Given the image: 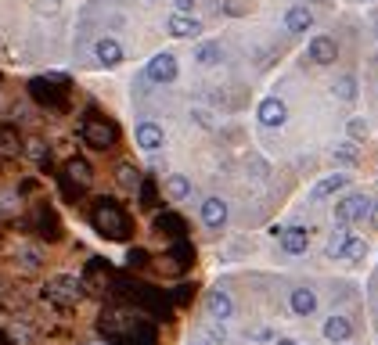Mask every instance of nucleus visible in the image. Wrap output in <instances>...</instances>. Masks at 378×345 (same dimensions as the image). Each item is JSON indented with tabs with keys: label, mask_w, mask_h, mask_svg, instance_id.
Returning a JSON list of instances; mask_svg holds the SVG:
<instances>
[{
	"label": "nucleus",
	"mask_w": 378,
	"mask_h": 345,
	"mask_svg": "<svg viewBox=\"0 0 378 345\" xmlns=\"http://www.w3.org/2000/svg\"><path fill=\"white\" fill-rule=\"evenodd\" d=\"M346 187H350V177H346V172H332V177H324L317 187H313V201H321V198H328L332 191H346Z\"/></svg>",
	"instance_id": "a211bd4d"
},
{
	"label": "nucleus",
	"mask_w": 378,
	"mask_h": 345,
	"mask_svg": "<svg viewBox=\"0 0 378 345\" xmlns=\"http://www.w3.org/2000/svg\"><path fill=\"white\" fill-rule=\"evenodd\" d=\"M195 263V248L187 245V238H180L177 245L169 248V266L173 270H184V266H191Z\"/></svg>",
	"instance_id": "aec40b11"
},
{
	"label": "nucleus",
	"mask_w": 378,
	"mask_h": 345,
	"mask_svg": "<svg viewBox=\"0 0 378 345\" xmlns=\"http://www.w3.org/2000/svg\"><path fill=\"white\" fill-rule=\"evenodd\" d=\"M65 180H72L80 191H87V187L94 183V169H90V162L87 159H69L65 162V172H61Z\"/></svg>",
	"instance_id": "4468645a"
},
{
	"label": "nucleus",
	"mask_w": 378,
	"mask_h": 345,
	"mask_svg": "<svg viewBox=\"0 0 378 345\" xmlns=\"http://www.w3.org/2000/svg\"><path fill=\"white\" fill-rule=\"evenodd\" d=\"M166 29H169V36H177V40H191V36H198L202 33V22L195 19V14H173V19L166 22Z\"/></svg>",
	"instance_id": "9b49d317"
},
{
	"label": "nucleus",
	"mask_w": 378,
	"mask_h": 345,
	"mask_svg": "<svg viewBox=\"0 0 378 345\" xmlns=\"http://www.w3.org/2000/svg\"><path fill=\"white\" fill-rule=\"evenodd\" d=\"M29 93L47 104V108H65L69 104V83H65V76H36L33 83H29Z\"/></svg>",
	"instance_id": "7ed1b4c3"
},
{
	"label": "nucleus",
	"mask_w": 378,
	"mask_h": 345,
	"mask_svg": "<svg viewBox=\"0 0 378 345\" xmlns=\"http://www.w3.org/2000/svg\"><path fill=\"white\" fill-rule=\"evenodd\" d=\"M166 198H169V201H184V198H191V180L180 177V172L166 177Z\"/></svg>",
	"instance_id": "412c9836"
},
{
	"label": "nucleus",
	"mask_w": 378,
	"mask_h": 345,
	"mask_svg": "<svg viewBox=\"0 0 378 345\" xmlns=\"http://www.w3.org/2000/svg\"><path fill=\"white\" fill-rule=\"evenodd\" d=\"M0 151L4 155H19L22 151V140L14 133V126H0Z\"/></svg>",
	"instance_id": "a878e982"
},
{
	"label": "nucleus",
	"mask_w": 378,
	"mask_h": 345,
	"mask_svg": "<svg viewBox=\"0 0 378 345\" xmlns=\"http://www.w3.org/2000/svg\"><path fill=\"white\" fill-rule=\"evenodd\" d=\"M245 11H249L245 0H231V4H227V14H245Z\"/></svg>",
	"instance_id": "e433bc0d"
},
{
	"label": "nucleus",
	"mask_w": 378,
	"mask_h": 345,
	"mask_svg": "<svg viewBox=\"0 0 378 345\" xmlns=\"http://www.w3.org/2000/svg\"><path fill=\"white\" fill-rule=\"evenodd\" d=\"M310 25H313V11L306 4L288 8V14H285V29H288V33H306Z\"/></svg>",
	"instance_id": "f3484780"
},
{
	"label": "nucleus",
	"mask_w": 378,
	"mask_h": 345,
	"mask_svg": "<svg viewBox=\"0 0 378 345\" xmlns=\"http://www.w3.org/2000/svg\"><path fill=\"white\" fill-rule=\"evenodd\" d=\"M137 137V148H145V151H162L166 148V130L159 126V122H140V126L134 130Z\"/></svg>",
	"instance_id": "6e6552de"
},
{
	"label": "nucleus",
	"mask_w": 378,
	"mask_h": 345,
	"mask_svg": "<svg viewBox=\"0 0 378 345\" xmlns=\"http://www.w3.org/2000/svg\"><path fill=\"white\" fill-rule=\"evenodd\" d=\"M145 76L151 83H173L177 80V58H173L169 51H162V54H155L151 61H148V69H145Z\"/></svg>",
	"instance_id": "423d86ee"
},
{
	"label": "nucleus",
	"mask_w": 378,
	"mask_h": 345,
	"mask_svg": "<svg viewBox=\"0 0 378 345\" xmlns=\"http://www.w3.org/2000/svg\"><path fill=\"white\" fill-rule=\"evenodd\" d=\"M252 338H256V342H271L274 335H271V331H266V327H260V331H252Z\"/></svg>",
	"instance_id": "4c0bfd02"
},
{
	"label": "nucleus",
	"mask_w": 378,
	"mask_h": 345,
	"mask_svg": "<svg viewBox=\"0 0 378 345\" xmlns=\"http://www.w3.org/2000/svg\"><path fill=\"white\" fill-rule=\"evenodd\" d=\"M209 313L216 320H227V317H234V299L227 291H220V288H213L209 291Z\"/></svg>",
	"instance_id": "6ab92c4d"
},
{
	"label": "nucleus",
	"mask_w": 378,
	"mask_h": 345,
	"mask_svg": "<svg viewBox=\"0 0 378 345\" xmlns=\"http://www.w3.org/2000/svg\"><path fill=\"white\" fill-rule=\"evenodd\" d=\"M116 180H119V187L134 191V187L140 183V169H137L134 162H119V166H116Z\"/></svg>",
	"instance_id": "b1692460"
},
{
	"label": "nucleus",
	"mask_w": 378,
	"mask_h": 345,
	"mask_svg": "<svg viewBox=\"0 0 378 345\" xmlns=\"http://www.w3.org/2000/svg\"><path fill=\"white\" fill-rule=\"evenodd\" d=\"M324 338L332 342V345L350 342V338H353V324H350V317H342V313H332V317L324 320Z\"/></svg>",
	"instance_id": "ddd939ff"
},
{
	"label": "nucleus",
	"mask_w": 378,
	"mask_h": 345,
	"mask_svg": "<svg viewBox=\"0 0 378 345\" xmlns=\"http://www.w3.org/2000/svg\"><path fill=\"white\" fill-rule=\"evenodd\" d=\"M206 338H209L213 345H224V342H227V331H224V327H206Z\"/></svg>",
	"instance_id": "f704fd0d"
},
{
	"label": "nucleus",
	"mask_w": 378,
	"mask_h": 345,
	"mask_svg": "<svg viewBox=\"0 0 378 345\" xmlns=\"http://www.w3.org/2000/svg\"><path fill=\"white\" fill-rule=\"evenodd\" d=\"M137 187H140V205H145V209H155V205H159V194H155V180H140Z\"/></svg>",
	"instance_id": "c85d7f7f"
},
{
	"label": "nucleus",
	"mask_w": 378,
	"mask_h": 345,
	"mask_svg": "<svg viewBox=\"0 0 378 345\" xmlns=\"http://www.w3.org/2000/svg\"><path fill=\"white\" fill-rule=\"evenodd\" d=\"M335 159L346 162V166H353V162L360 159V151H357V144H350V140H346V144H335Z\"/></svg>",
	"instance_id": "7c9ffc66"
},
{
	"label": "nucleus",
	"mask_w": 378,
	"mask_h": 345,
	"mask_svg": "<svg viewBox=\"0 0 378 345\" xmlns=\"http://www.w3.org/2000/svg\"><path fill=\"white\" fill-rule=\"evenodd\" d=\"M375 61H378V58H375Z\"/></svg>",
	"instance_id": "c03bdc74"
},
{
	"label": "nucleus",
	"mask_w": 378,
	"mask_h": 345,
	"mask_svg": "<svg viewBox=\"0 0 378 345\" xmlns=\"http://www.w3.org/2000/svg\"><path fill=\"white\" fill-rule=\"evenodd\" d=\"M80 137L87 140L94 151H108L116 144V126H112V122H105L101 115H87L83 126H80Z\"/></svg>",
	"instance_id": "20e7f679"
},
{
	"label": "nucleus",
	"mask_w": 378,
	"mask_h": 345,
	"mask_svg": "<svg viewBox=\"0 0 378 345\" xmlns=\"http://www.w3.org/2000/svg\"><path fill=\"white\" fill-rule=\"evenodd\" d=\"M368 219H371V227L378 230V201H371V212H368Z\"/></svg>",
	"instance_id": "58836bf2"
},
{
	"label": "nucleus",
	"mask_w": 378,
	"mask_h": 345,
	"mask_svg": "<svg viewBox=\"0 0 378 345\" xmlns=\"http://www.w3.org/2000/svg\"><path fill=\"white\" fill-rule=\"evenodd\" d=\"M375 36H378V25H375Z\"/></svg>",
	"instance_id": "37998d69"
},
{
	"label": "nucleus",
	"mask_w": 378,
	"mask_h": 345,
	"mask_svg": "<svg viewBox=\"0 0 378 345\" xmlns=\"http://www.w3.org/2000/svg\"><path fill=\"white\" fill-rule=\"evenodd\" d=\"M29 155H33V159L47 169V159H51V148L43 144V140H29Z\"/></svg>",
	"instance_id": "2f4dec72"
},
{
	"label": "nucleus",
	"mask_w": 378,
	"mask_h": 345,
	"mask_svg": "<svg viewBox=\"0 0 378 345\" xmlns=\"http://www.w3.org/2000/svg\"><path fill=\"white\" fill-rule=\"evenodd\" d=\"M335 98H342V101H353L357 98V80L353 76H342V80H335Z\"/></svg>",
	"instance_id": "cd10ccee"
},
{
	"label": "nucleus",
	"mask_w": 378,
	"mask_h": 345,
	"mask_svg": "<svg viewBox=\"0 0 378 345\" xmlns=\"http://www.w3.org/2000/svg\"><path fill=\"white\" fill-rule=\"evenodd\" d=\"M198 216H202V223H206L209 230H220V227L227 223V201L220 198V194H213V198H206V201H202Z\"/></svg>",
	"instance_id": "1a4fd4ad"
},
{
	"label": "nucleus",
	"mask_w": 378,
	"mask_h": 345,
	"mask_svg": "<svg viewBox=\"0 0 378 345\" xmlns=\"http://www.w3.org/2000/svg\"><path fill=\"white\" fill-rule=\"evenodd\" d=\"M19 259H22V266H25V270H36V266H40L36 248H22V252H19Z\"/></svg>",
	"instance_id": "473e14b6"
},
{
	"label": "nucleus",
	"mask_w": 378,
	"mask_h": 345,
	"mask_svg": "<svg viewBox=\"0 0 378 345\" xmlns=\"http://www.w3.org/2000/svg\"><path fill=\"white\" fill-rule=\"evenodd\" d=\"M195 61L198 65H220L224 61V51H220V43H213V40H206V43H198V51H195Z\"/></svg>",
	"instance_id": "4be33fe9"
},
{
	"label": "nucleus",
	"mask_w": 378,
	"mask_h": 345,
	"mask_svg": "<svg viewBox=\"0 0 378 345\" xmlns=\"http://www.w3.org/2000/svg\"><path fill=\"white\" fill-rule=\"evenodd\" d=\"M371 212V198L368 194H346L335 205V227H350L357 219H368Z\"/></svg>",
	"instance_id": "39448f33"
},
{
	"label": "nucleus",
	"mask_w": 378,
	"mask_h": 345,
	"mask_svg": "<svg viewBox=\"0 0 378 345\" xmlns=\"http://www.w3.org/2000/svg\"><path fill=\"white\" fill-rule=\"evenodd\" d=\"M288 306H292L295 317H313V313H317V295H313L310 288H292Z\"/></svg>",
	"instance_id": "dca6fc26"
},
{
	"label": "nucleus",
	"mask_w": 378,
	"mask_h": 345,
	"mask_svg": "<svg viewBox=\"0 0 378 345\" xmlns=\"http://www.w3.org/2000/svg\"><path fill=\"white\" fill-rule=\"evenodd\" d=\"M277 238H281V252H288V256H303L310 245V234L303 227H285Z\"/></svg>",
	"instance_id": "f8f14e48"
},
{
	"label": "nucleus",
	"mask_w": 378,
	"mask_h": 345,
	"mask_svg": "<svg viewBox=\"0 0 378 345\" xmlns=\"http://www.w3.org/2000/svg\"><path fill=\"white\" fill-rule=\"evenodd\" d=\"M364 256H368V241H360V238H350V241H346V248H342V256H339V259L353 266V263H360Z\"/></svg>",
	"instance_id": "393cba45"
},
{
	"label": "nucleus",
	"mask_w": 378,
	"mask_h": 345,
	"mask_svg": "<svg viewBox=\"0 0 378 345\" xmlns=\"http://www.w3.org/2000/svg\"><path fill=\"white\" fill-rule=\"evenodd\" d=\"M335 58H339V47L332 36H313L310 40V61L313 65H335Z\"/></svg>",
	"instance_id": "9d476101"
},
{
	"label": "nucleus",
	"mask_w": 378,
	"mask_h": 345,
	"mask_svg": "<svg viewBox=\"0 0 378 345\" xmlns=\"http://www.w3.org/2000/svg\"><path fill=\"white\" fill-rule=\"evenodd\" d=\"M90 223L98 227V234H105L108 241H126V238H130V230H134V223L126 219V212L116 205V201H98Z\"/></svg>",
	"instance_id": "f257e3e1"
},
{
	"label": "nucleus",
	"mask_w": 378,
	"mask_h": 345,
	"mask_svg": "<svg viewBox=\"0 0 378 345\" xmlns=\"http://www.w3.org/2000/svg\"><path fill=\"white\" fill-rule=\"evenodd\" d=\"M256 115H260L263 126L277 130V126H285V122H288V108H285V101H281V98H266V101L256 108Z\"/></svg>",
	"instance_id": "0eeeda50"
},
{
	"label": "nucleus",
	"mask_w": 378,
	"mask_h": 345,
	"mask_svg": "<svg viewBox=\"0 0 378 345\" xmlns=\"http://www.w3.org/2000/svg\"><path fill=\"white\" fill-rule=\"evenodd\" d=\"M306 4H324V0H306Z\"/></svg>",
	"instance_id": "a19ab883"
},
{
	"label": "nucleus",
	"mask_w": 378,
	"mask_h": 345,
	"mask_svg": "<svg viewBox=\"0 0 378 345\" xmlns=\"http://www.w3.org/2000/svg\"><path fill=\"white\" fill-rule=\"evenodd\" d=\"M277 345H299L295 338H277Z\"/></svg>",
	"instance_id": "ea45409f"
},
{
	"label": "nucleus",
	"mask_w": 378,
	"mask_h": 345,
	"mask_svg": "<svg viewBox=\"0 0 378 345\" xmlns=\"http://www.w3.org/2000/svg\"><path fill=\"white\" fill-rule=\"evenodd\" d=\"M198 4V0H173V8H177L180 14H191V8Z\"/></svg>",
	"instance_id": "c9c22d12"
},
{
	"label": "nucleus",
	"mask_w": 378,
	"mask_h": 345,
	"mask_svg": "<svg viewBox=\"0 0 378 345\" xmlns=\"http://www.w3.org/2000/svg\"><path fill=\"white\" fill-rule=\"evenodd\" d=\"M155 223H159V234L166 230V234H173V238H187V227H184V219L177 212H162Z\"/></svg>",
	"instance_id": "5701e85b"
},
{
	"label": "nucleus",
	"mask_w": 378,
	"mask_h": 345,
	"mask_svg": "<svg viewBox=\"0 0 378 345\" xmlns=\"http://www.w3.org/2000/svg\"><path fill=\"white\" fill-rule=\"evenodd\" d=\"M0 345H8V338H4V335H0Z\"/></svg>",
	"instance_id": "79ce46f5"
},
{
	"label": "nucleus",
	"mask_w": 378,
	"mask_h": 345,
	"mask_svg": "<svg viewBox=\"0 0 378 345\" xmlns=\"http://www.w3.org/2000/svg\"><path fill=\"white\" fill-rule=\"evenodd\" d=\"M43 299L58 306V309H69L83 299V277H72V274H58L43 285Z\"/></svg>",
	"instance_id": "f03ea898"
},
{
	"label": "nucleus",
	"mask_w": 378,
	"mask_h": 345,
	"mask_svg": "<svg viewBox=\"0 0 378 345\" xmlns=\"http://www.w3.org/2000/svg\"><path fill=\"white\" fill-rule=\"evenodd\" d=\"M94 54H98V61L105 69H116V65H123V47L112 40V36H101L98 43H94Z\"/></svg>",
	"instance_id": "2eb2a0df"
},
{
	"label": "nucleus",
	"mask_w": 378,
	"mask_h": 345,
	"mask_svg": "<svg viewBox=\"0 0 378 345\" xmlns=\"http://www.w3.org/2000/svg\"><path fill=\"white\" fill-rule=\"evenodd\" d=\"M346 241H350V227H335V230H332V238H328V256L339 259V256H342V248H346Z\"/></svg>",
	"instance_id": "bb28decb"
},
{
	"label": "nucleus",
	"mask_w": 378,
	"mask_h": 345,
	"mask_svg": "<svg viewBox=\"0 0 378 345\" xmlns=\"http://www.w3.org/2000/svg\"><path fill=\"white\" fill-rule=\"evenodd\" d=\"M145 263H148L145 248H130V252H126V266H134V270H137V266H145Z\"/></svg>",
	"instance_id": "72a5a7b5"
},
{
	"label": "nucleus",
	"mask_w": 378,
	"mask_h": 345,
	"mask_svg": "<svg viewBox=\"0 0 378 345\" xmlns=\"http://www.w3.org/2000/svg\"><path fill=\"white\" fill-rule=\"evenodd\" d=\"M346 133H350V144H360V140L368 137V122L364 119H350L346 122Z\"/></svg>",
	"instance_id": "c756f323"
}]
</instances>
